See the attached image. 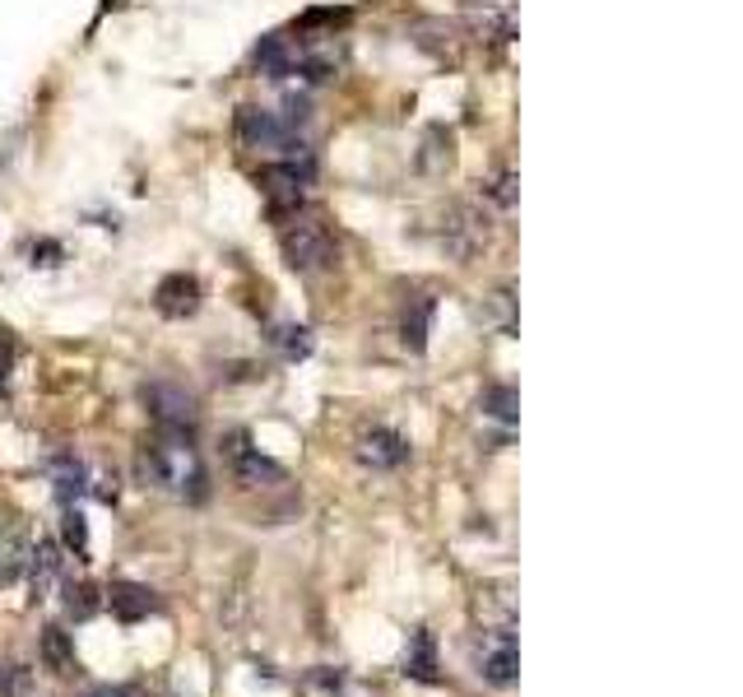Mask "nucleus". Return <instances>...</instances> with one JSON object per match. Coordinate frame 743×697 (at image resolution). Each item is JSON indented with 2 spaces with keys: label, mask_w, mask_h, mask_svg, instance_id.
<instances>
[{
  "label": "nucleus",
  "mask_w": 743,
  "mask_h": 697,
  "mask_svg": "<svg viewBox=\"0 0 743 697\" xmlns=\"http://www.w3.org/2000/svg\"><path fill=\"white\" fill-rule=\"evenodd\" d=\"M140 470H145V479H153L164 494H172L181 502H200L209 494V475H205V460L191 442V432L164 428L153 442H145Z\"/></svg>",
  "instance_id": "f257e3e1"
},
{
  "label": "nucleus",
  "mask_w": 743,
  "mask_h": 697,
  "mask_svg": "<svg viewBox=\"0 0 743 697\" xmlns=\"http://www.w3.org/2000/svg\"><path fill=\"white\" fill-rule=\"evenodd\" d=\"M279 251H284L288 270H298V275L335 266V238H330V228L316 215H294V219H288L279 228Z\"/></svg>",
  "instance_id": "f03ea898"
},
{
  "label": "nucleus",
  "mask_w": 743,
  "mask_h": 697,
  "mask_svg": "<svg viewBox=\"0 0 743 697\" xmlns=\"http://www.w3.org/2000/svg\"><path fill=\"white\" fill-rule=\"evenodd\" d=\"M237 136L256 149H284V159H298V153H311L307 140L288 126L279 112H265V108H237Z\"/></svg>",
  "instance_id": "7ed1b4c3"
},
{
  "label": "nucleus",
  "mask_w": 743,
  "mask_h": 697,
  "mask_svg": "<svg viewBox=\"0 0 743 697\" xmlns=\"http://www.w3.org/2000/svg\"><path fill=\"white\" fill-rule=\"evenodd\" d=\"M145 409L153 415L158 428H177V432H191L200 424V400L186 391V386L177 381H149L145 391H140Z\"/></svg>",
  "instance_id": "20e7f679"
},
{
  "label": "nucleus",
  "mask_w": 743,
  "mask_h": 697,
  "mask_svg": "<svg viewBox=\"0 0 743 697\" xmlns=\"http://www.w3.org/2000/svg\"><path fill=\"white\" fill-rule=\"evenodd\" d=\"M488 242V219L474 205H450L442 219V247L450 261H474Z\"/></svg>",
  "instance_id": "39448f33"
},
{
  "label": "nucleus",
  "mask_w": 743,
  "mask_h": 697,
  "mask_svg": "<svg viewBox=\"0 0 743 697\" xmlns=\"http://www.w3.org/2000/svg\"><path fill=\"white\" fill-rule=\"evenodd\" d=\"M469 33L488 47H507L516 38V0H465Z\"/></svg>",
  "instance_id": "423d86ee"
},
{
  "label": "nucleus",
  "mask_w": 743,
  "mask_h": 697,
  "mask_svg": "<svg viewBox=\"0 0 743 697\" xmlns=\"http://www.w3.org/2000/svg\"><path fill=\"white\" fill-rule=\"evenodd\" d=\"M516 669H521V656H516L512 628H488L484 641H479V675H484V684L512 688L516 684Z\"/></svg>",
  "instance_id": "0eeeda50"
},
{
  "label": "nucleus",
  "mask_w": 743,
  "mask_h": 697,
  "mask_svg": "<svg viewBox=\"0 0 743 697\" xmlns=\"http://www.w3.org/2000/svg\"><path fill=\"white\" fill-rule=\"evenodd\" d=\"M228 460H232L237 479H242L247 488H279V484H284V470H279L270 456L251 451L247 432H232V437H228Z\"/></svg>",
  "instance_id": "6e6552de"
},
{
  "label": "nucleus",
  "mask_w": 743,
  "mask_h": 697,
  "mask_svg": "<svg viewBox=\"0 0 743 697\" xmlns=\"http://www.w3.org/2000/svg\"><path fill=\"white\" fill-rule=\"evenodd\" d=\"M354 456L367 465V470H400V465L409 460V442L395 428H367L354 442Z\"/></svg>",
  "instance_id": "1a4fd4ad"
},
{
  "label": "nucleus",
  "mask_w": 743,
  "mask_h": 697,
  "mask_svg": "<svg viewBox=\"0 0 743 697\" xmlns=\"http://www.w3.org/2000/svg\"><path fill=\"white\" fill-rule=\"evenodd\" d=\"M153 307H158V312H164V317H172V321H181V317H196V307H200V279H196V275H186V270L168 275L164 283H158Z\"/></svg>",
  "instance_id": "9d476101"
},
{
  "label": "nucleus",
  "mask_w": 743,
  "mask_h": 697,
  "mask_svg": "<svg viewBox=\"0 0 743 697\" xmlns=\"http://www.w3.org/2000/svg\"><path fill=\"white\" fill-rule=\"evenodd\" d=\"M29 586H33V600H47L51 590L61 586V577H66V554H61V545L57 539H42V545L29 554Z\"/></svg>",
  "instance_id": "9b49d317"
},
{
  "label": "nucleus",
  "mask_w": 743,
  "mask_h": 697,
  "mask_svg": "<svg viewBox=\"0 0 743 697\" xmlns=\"http://www.w3.org/2000/svg\"><path fill=\"white\" fill-rule=\"evenodd\" d=\"M294 51H298V42H294V38L270 33V38H260V42H256L251 66L265 74V80L284 84V80H294Z\"/></svg>",
  "instance_id": "f8f14e48"
},
{
  "label": "nucleus",
  "mask_w": 743,
  "mask_h": 697,
  "mask_svg": "<svg viewBox=\"0 0 743 697\" xmlns=\"http://www.w3.org/2000/svg\"><path fill=\"white\" fill-rule=\"evenodd\" d=\"M409 38H414L418 51H428V57H437V61H456V51H460L456 23H446V19H414Z\"/></svg>",
  "instance_id": "ddd939ff"
},
{
  "label": "nucleus",
  "mask_w": 743,
  "mask_h": 697,
  "mask_svg": "<svg viewBox=\"0 0 743 697\" xmlns=\"http://www.w3.org/2000/svg\"><path fill=\"white\" fill-rule=\"evenodd\" d=\"M108 605H112V614L121 618V624H136V618H145V614H153V609H158V596H153L149 586L117 581V586L108 590Z\"/></svg>",
  "instance_id": "4468645a"
},
{
  "label": "nucleus",
  "mask_w": 743,
  "mask_h": 697,
  "mask_svg": "<svg viewBox=\"0 0 743 697\" xmlns=\"http://www.w3.org/2000/svg\"><path fill=\"white\" fill-rule=\"evenodd\" d=\"M29 554H33V539L23 530H0V586H10L23 577L29 567Z\"/></svg>",
  "instance_id": "2eb2a0df"
},
{
  "label": "nucleus",
  "mask_w": 743,
  "mask_h": 697,
  "mask_svg": "<svg viewBox=\"0 0 743 697\" xmlns=\"http://www.w3.org/2000/svg\"><path fill=\"white\" fill-rule=\"evenodd\" d=\"M428 321H433V298L428 293H414L405 302V312H400V340L418 354L423 345H428Z\"/></svg>",
  "instance_id": "dca6fc26"
},
{
  "label": "nucleus",
  "mask_w": 743,
  "mask_h": 697,
  "mask_svg": "<svg viewBox=\"0 0 743 697\" xmlns=\"http://www.w3.org/2000/svg\"><path fill=\"white\" fill-rule=\"evenodd\" d=\"M47 475H51V484H57V498L70 507V498H79L85 494V460L79 456H51L47 460Z\"/></svg>",
  "instance_id": "f3484780"
},
{
  "label": "nucleus",
  "mask_w": 743,
  "mask_h": 697,
  "mask_svg": "<svg viewBox=\"0 0 743 697\" xmlns=\"http://www.w3.org/2000/svg\"><path fill=\"white\" fill-rule=\"evenodd\" d=\"M405 675L418 679V684H437V647H433V633H414V637H409Z\"/></svg>",
  "instance_id": "a211bd4d"
},
{
  "label": "nucleus",
  "mask_w": 743,
  "mask_h": 697,
  "mask_svg": "<svg viewBox=\"0 0 743 697\" xmlns=\"http://www.w3.org/2000/svg\"><path fill=\"white\" fill-rule=\"evenodd\" d=\"M42 660H47L51 675H70V669H75V647H70L66 628H47L42 633Z\"/></svg>",
  "instance_id": "6ab92c4d"
},
{
  "label": "nucleus",
  "mask_w": 743,
  "mask_h": 697,
  "mask_svg": "<svg viewBox=\"0 0 743 697\" xmlns=\"http://www.w3.org/2000/svg\"><path fill=\"white\" fill-rule=\"evenodd\" d=\"M479 618H484V624H493V628H512L516 600L502 586H488V590H479Z\"/></svg>",
  "instance_id": "aec40b11"
},
{
  "label": "nucleus",
  "mask_w": 743,
  "mask_h": 697,
  "mask_svg": "<svg viewBox=\"0 0 743 697\" xmlns=\"http://www.w3.org/2000/svg\"><path fill=\"white\" fill-rule=\"evenodd\" d=\"M85 494H93L98 502H117L121 484H117V470L102 460H85Z\"/></svg>",
  "instance_id": "412c9836"
},
{
  "label": "nucleus",
  "mask_w": 743,
  "mask_h": 697,
  "mask_svg": "<svg viewBox=\"0 0 743 697\" xmlns=\"http://www.w3.org/2000/svg\"><path fill=\"white\" fill-rule=\"evenodd\" d=\"M270 345L288 358V364H298V358L311 354V330L307 326H275L270 330Z\"/></svg>",
  "instance_id": "4be33fe9"
},
{
  "label": "nucleus",
  "mask_w": 743,
  "mask_h": 697,
  "mask_svg": "<svg viewBox=\"0 0 743 697\" xmlns=\"http://www.w3.org/2000/svg\"><path fill=\"white\" fill-rule=\"evenodd\" d=\"M516 391H512V386H488V391L479 396V409H484V415L488 419H497V424H512L516 419Z\"/></svg>",
  "instance_id": "5701e85b"
},
{
  "label": "nucleus",
  "mask_w": 743,
  "mask_h": 697,
  "mask_svg": "<svg viewBox=\"0 0 743 697\" xmlns=\"http://www.w3.org/2000/svg\"><path fill=\"white\" fill-rule=\"evenodd\" d=\"M450 163V136L442 131V126H433L428 140H423V153H418V168L423 172H442Z\"/></svg>",
  "instance_id": "b1692460"
},
{
  "label": "nucleus",
  "mask_w": 743,
  "mask_h": 697,
  "mask_svg": "<svg viewBox=\"0 0 743 697\" xmlns=\"http://www.w3.org/2000/svg\"><path fill=\"white\" fill-rule=\"evenodd\" d=\"M98 590L93 586H85V581H79V586H70L66 590V609H70V618H93L98 614Z\"/></svg>",
  "instance_id": "393cba45"
},
{
  "label": "nucleus",
  "mask_w": 743,
  "mask_h": 697,
  "mask_svg": "<svg viewBox=\"0 0 743 697\" xmlns=\"http://www.w3.org/2000/svg\"><path fill=\"white\" fill-rule=\"evenodd\" d=\"M61 530H66V545L75 549V558H85V554H89V526H85V516H79L75 507H66Z\"/></svg>",
  "instance_id": "a878e982"
},
{
  "label": "nucleus",
  "mask_w": 743,
  "mask_h": 697,
  "mask_svg": "<svg viewBox=\"0 0 743 697\" xmlns=\"http://www.w3.org/2000/svg\"><path fill=\"white\" fill-rule=\"evenodd\" d=\"M484 321H497L502 330H512V293H493L484 307H479Z\"/></svg>",
  "instance_id": "bb28decb"
},
{
  "label": "nucleus",
  "mask_w": 743,
  "mask_h": 697,
  "mask_svg": "<svg viewBox=\"0 0 743 697\" xmlns=\"http://www.w3.org/2000/svg\"><path fill=\"white\" fill-rule=\"evenodd\" d=\"M0 697H29V669H19V665L0 669Z\"/></svg>",
  "instance_id": "cd10ccee"
},
{
  "label": "nucleus",
  "mask_w": 743,
  "mask_h": 697,
  "mask_svg": "<svg viewBox=\"0 0 743 697\" xmlns=\"http://www.w3.org/2000/svg\"><path fill=\"white\" fill-rule=\"evenodd\" d=\"M488 196H493L497 210H516V177H512V172H502L497 182L488 187Z\"/></svg>",
  "instance_id": "c85d7f7f"
},
{
  "label": "nucleus",
  "mask_w": 743,
  "mask_h": 697,
  "mask_svg": "<svg viewBox=\"0 0 743 697\" xmlns=\"http://www.w3.org/2000/svg\"><path fill=\"white\" fill-rule=\"evenodd\" d=\"M10 368H14V335L0 326V386L10 381Z\"/></svg>",
  "instance_id": "c756f323"
},
{
  "label": "nucleus",
  "mask_w": 743,
  "mask_h": 697,
  "mask_svg": "<svg viewBox=\"0 0 743 697\" xmlns=\"http://www.w3.org/2000/svg\"><path fill=\"white\" fill-rule=\"evenodd\" d=\"M85 697H140L136 688H89Z\"/></svg>",
  "instance_id": "7c9ffc66"
}]
</instances>
